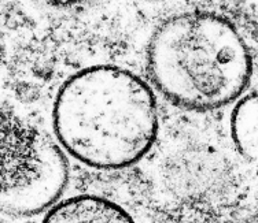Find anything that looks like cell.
<instances>
[{"mask_svg": "<svg viewBox=\"0 0 258 223\" xmlns=\"http://www.w3.org/2000/svg\"><path fill=\"white\" fill-rule=\"evenodd\" d=\"M43 223H135L124 208L98 196H76L54 204Z\"/></svg>", "mask_w": 258, "mask_h": 223, "instance_id": "obj_4", "label": "cell"}, {"mask_svg": "<svg viewBox=\"0 0 258 223\" xmlns=\"http://www.w3.org/2000/svg\"><path fill=\"white\" fill-rule=\"evenodd\" d=\"M41 2L58 10L76 11L88 9L91 6H94L98 0H41Z\"/></svg>", "mask_w": 258, "mask_h": 223, "instance_id": "obj_5", "label": "cell"}, {"mask_svg": "<svg viewBox=\"0 0 258 223\" xmlns=\"http://www.w3.org/2000/svg\"><path fill=\"white\" fill-rule=\"evenodd\" d=\"M54 128L62 148L81 163L124 169L138 163L154 144L157 101L149 85L134 73L95 66L60 86Z\"/></svg>", "mask_w": 258, "mask_h": 223, "instance_id": "obj_1", "label": "cell"}, {"mask_svg": "<svg viewBox=\"0 0 258 223\" xmlns=\"http://www.w3.org/2000/svg\"><path fill=\"white\" fill-rule=\"evenodd\" d=\"M69 181L59 145L13 109L0 107V212L33 216L54 205Z\"/></svg>", "mask_w": 258, "mask_h": 223, "instance_id": "obj_3", "label": "cell"}, {"mask_svg": "<svg viewBox=\"0 0 258 223\" xmlns=\"http://www.w3.org/2000/svg\"><path fill=\"white\" fill-rule=\"evenodd\" d=\"M0 59H2V44H0Z\"/></svg>", "mask_w": 258, "mask_h": 223, "instance_id": "obj_7", "label": "cell"}, {"mask_svg": "<svg viewBox=\"0 0 258 223\" xmlns=\"http://www.w3.org/2000/svg\"><path fill=\"white\" fill-rule=\"evenodd\" d=\"M143 2H149V3H159V2H165V0H143Z\"/></svg>", "mask_w": 258, "mask_h": 223, "instance_id": "obj_6", "label": "cell"}, {"mask_svg": "<svg viewBox=\"0 0 258 223\" xmlns=\"http://www.w3.org/2000/svg\"><path fill=\"white\" fill-rule=\"evenodd\" d=\"M147 70L173 104L209 111L232 103L246 90L251 56L228 20L191 11L157 28L147 47Z\"/></svg>", "mask_w": 258, "mask_h": 223, "instance_id": "obj_2", "label": "cell"}]
</instances>
